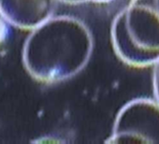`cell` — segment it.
Wrapping results in <instances>:
<instances>
[{
  "mask_svg": "<svg viewBox=\"0 0 159 144\" xmlns=\"http://www.w3.org/2000/svg\"><path fill=\"white\" fill-rule=\"evenodd\" d=\"M153 71H152V88H153V95L155 100L159 102V58L156 62L152 65Z\"/></svg>",
  "mask_w": 159,
  "mask_h": 144,
  "instance_id": "obj_4",
  "label": "cell"
},
{
  "mask_svg": "<svg viewBox=\"0 0 159 144\" xmlns=\"http://www.w3.org/2000/svg\"><path fill=\"white\" fill-rule=\"evenodd\" d=\"M111 36L124 63L134 67L152 65L159 58V1L131 0L112 21Z\"/></svg>",
  "mask_w": 159,
  "mask_h": 144,
  "instance_id": "obj_2",
  "label": "cell"
},
{
  "mask_svg": "<svg viewBox=\"0 0 159 144\" xmlns=\"http://www.w3.org/2000/svg\"><path fill=\"white\" fill-rule=\"evenodd\" d=\"M111 143H159V102L150 98H136L118 112Z\"/></svg>",
  "mask_w": 159,
  "mask_h": 144,
  "instance_id": "obj_3",
  "label": "cell"
},
{
  "mask_svg": "<svg viewBox=\"0 0 159 144\" xmlns=\"http://www.w3.org/2000/svg\"><path fill=\"white\" fill-rule=\"evenodd\" d=\"M89 27L74 16L49 18L40 25L31 43V66L40 80L58 83L78 75L93 52Z\"/></svg>",
  "mask_w": 159,
  "mask_h": 144,
  "instance_id": "obj_1",
  "label": "cell"
},
{
  "mask_svg": "<svg viewBox=\"0 0 159 144\" xmlns=\"http://www.w3.org/2000/svg\"><path fill=\"white\" fill-rule=\"evenodd\" d=\"M63 2H66V3H70V4H74V0H61Z\"/></svg>",
  "mask_w": 159,
  "mask_h": 144,
  "instance_id": "obj_5",
  "label": "cell"
}]
</instances>
